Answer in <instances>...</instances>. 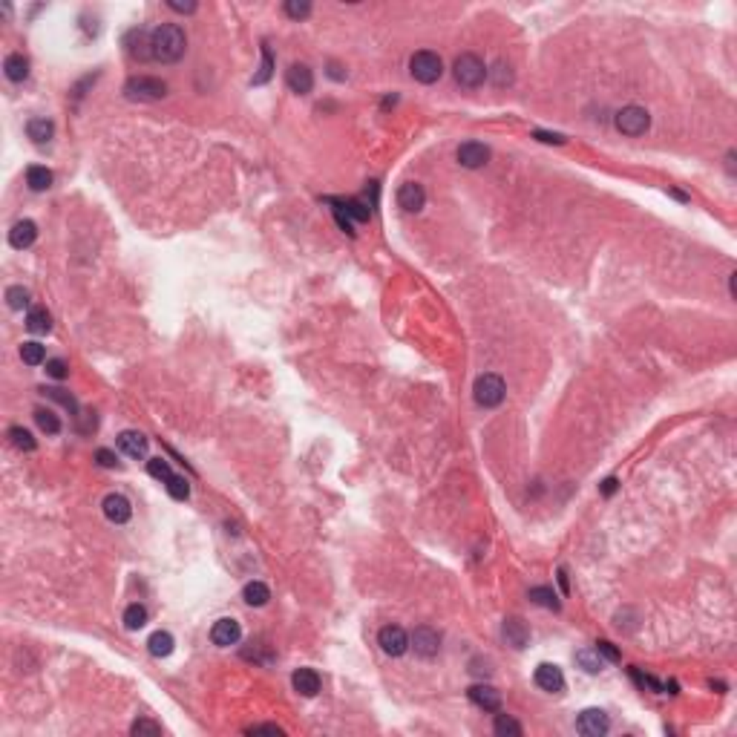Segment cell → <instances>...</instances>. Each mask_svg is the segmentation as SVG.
I'll return each mask as SVG.
<instances>
[{"instance_id": "26", "label": "cell", "mask_w": 737, "mask_h": 737, "mask_svg": "<svg viewBox=\"0 0 737 737\" xmlns=\"http://www.w3.org/2000/svg\"><path fill=\"white\" fill-rule=\"evenodd\" d=\"M26 185L35 190V193H44L52 187V170L44 167V164H32L26 170Z\"/></svg>"}, {"instance_id": "1", "label": "cell", "mask_w": 737, "mask_h": 737, "mask_svg": "<svg viewBox=\"0 0 737 737\" xmlns=\"http://www.w3.org/2000/svg\"><path fill=\"white\" fill-rule=\"evenodd\" d=\"M187 49V37L179 24H162L150 32V61L176 64Z\"/></svg>"}, {"instance_id": "44", "label": "cell", "mask_w": 737, "mask_h": 737, "mask_svg": "<svg viewBox=\"0 0 737 737\" xmlns=\"http://www.w3.org/2000/svg\"><path fill=\"white\" fill-rule=\"evenodd\" d=\"M493 81H495L498 87L510 84V81H513V67H510L507 61H498V64L493 67Z\"/></svg>"}, {"instance_id": "2", "label": "cell", "mask_w": 737, "mask_h": 737, "mask_svg": "<svg viewBox=\"0 0 737 737\" xmlns=\"http://www.w3.org/2000/svg\"><path fill=\"white\" fill-rule=\"evenodd\" d=\"M452 72H455V81H458L461 87H467V90L481 87L484 78L490 75V69L484 67V61H481V58H478L475 52H464V55H458Z\"/></svg>"}, {"instance_id": "32", "label": "cell", "mask_w": 737, "mask_h": 737, "mask_svg": "<svg viewBox=\"0 0 737 737\" xmlns=\"http://www.w3.org/2000/svg\"><path fill=\"white\" fill-rule=\"evenodd\" d=\"M271 75H274V55H271V46H268V44H262V67H260V72L254 75V84H257V87L268 84V81H271Z\"/></svg>"}, {"instance_id": "16", "label": "cell", "mask_w": 737, "mask_h": 737, "mask_svg": "<svg viewBox=\"0 0 737 737\" xmlns=\"http://www.w3.org/2000/svg\"><path fill=\"white\" fill-rule=\"evenodd\" d=\"M37 239V225L32 219H21V222H15L12 230H9V245L17 248V251H24V248H32Z\"/></svg>"}, {"instance_id": "35", "label": "cell", "mask_w": 737, "mask_h": 737, "mask_svg": "<svg viewBox=\"0 0 737 737\" xmlns=\"http://www.w3.org/2000/svg\"><path fill=\"white\" fill-rule=\"evenodd\" d=\"M164 487H167L170 498H176V501H187V495H190V484H187V478H182V475H170V478L164 481Z\"/></svg>"}, {"instance_id": "45", "label": "cell", "mask_w": 737, "mask_h": 737, "mask_svg": "<svg viewBox=\"0 0 737 737\" xmlns=\"http://www.w3.org/2000/svg\"><path fill=\"white\" fill-rule=\"evenodd\" d=\"M596 654L605 656L608 663H619V651L613 648V643H608V639H599V643H596Z\"/></svg>"}, {"instance_id": "17", "label": "cell", "mask_w": 737, "mask_h": 737, "mask_svg": "<svg viewBox=\"0 0 737 737\" xmlns=\"http://www.w3.org/2000/svg\"><path fill=\"white\" fill-rule=\"evenodd\" d=\"M115 443H119V450L127 458H144L147 455V438L135 430H124L119 438H115Z\"/></svg>"}, {"instance_id": "41", "label": "cell", "mask_w": 737, "mask_h": 737, "mask_svg": "<svg viewBox=\"0 0 737 737\" xmlns=\"http://www.w3.org/2000/svg\"><path fill=\"white\" fill-rule=\"evenodd\" d=\"M285 15L294 17V21H303V17L312 15V3H305V0H303V3H300V0H288V3H285Z\"/></svg>"}, {"instance_id": "30", "label": "cell", "mask_w": 737, "mask_h": 737, "mask_svg": "<svg viewBox=\"0 0 737 737\" xmlns=\"http://www.w3.org/2000/svg\"><path fill=\"white\" fill-rule=\"evenodd\" d=\"M21 360L26 363V366H41L44 360H46V348L37 343V340H29V343H24L21 346Z\"/></svg>"}, {"instance_id": "31", "label": "cell", "mask_w": 737, "mask_h": 737, "mask_svg": "<svg viewBox=\"0 0 737 737\" xmlns=\"http://www.w3.org/2000/svg\"><path fill=\"white\" fill-rule=\"evenodd\" d=\"M41 395H46V398H52V400H58L61 406H67L69 409V415H78V400H75L67 389H58V386H44L41 389Z\"/></svg>"}, {"instance_id": "12", "label": "cell", "mask_w": 737, "mask_h": 737, "mask_svg": "<svg viewBox=\"0 0 737 737\" xmlns=\"http://www.w3.org/2000/svg\"><path fill=\"white\" fill-rule=\"evenodd\" d=\"M285 84L291 92H297V95H308L314 90V72L308 69L305 64H291L288 72H285Z\"/></svg>"}, {"instance_id": "50", "label": "cell", "mask_w": 737, "mask_h": 737, "mask_svg": "<svg viewBox=\"0 0 737 737\" xmlns=\"http://www.w3.org/2000/svg\"><path fill=\"white\" fill-rule=\"evenodd\" d=\"M167 6L173 12H196V3H179V0H167Z\"/></svg>"}, {"instance_id": "33", "label": "cell", "mask_w": 737, "mask_h": 737, "mask_svg": "<svg viewBox=\"0 0 737 737\" xmlns=\"http://www.w3.org/2000/svg\"><path fill=\"white\" fill-rule=\"evenodd\" d=\"M530 602L533 605H541V608H550V611H559V599L550 588H530Z\"/></svg>"}, {"instance_id": "23", "label": "cell", "mask_w": 737, "mask_h": 737, "mask_svg": "<svg viewBox=\"0 0 737 737\" xmlns=\"http://www.w3.org/2000/svg\"><path fill=\"white\" fill-rule=\"evenodd\" d=\"M124 44H127V52L133 58H139V61H150V32L133 29V32H127Z\"/></svg>"}, {"instance_id": "11", "label": "cell", "mask_w": 737, "mask_h": 737, "mask_svg": "<svg viewBox=\"0 0 737 737\" xmlns=\"http://www.w3.org/2000/svg\"><path fill=\"white\" fill-rule=\"evenodd\" d=\"M101 507H104L107 521H112V525H127L130 516H133V504H130V498L121 495V493H110V495L104 498Z\"/></svg>"}, {"instance_id": "49", "label": "cell", "mask_w": 737, "mask_h": 737, "mask_svg": "<svg viewBox=\"0 0 737 737\" xmlns=\"http://www.w3.org/2000/svg\"><path fill=\"white\" fill-rule=\"evenodd\" d=\"M248 731H251V734H282L280 726H271V723H265V726H251Z\"/></svg>"}, {"instance_id": "6", "label": "cell", "mask_w": 737, "mask_h": 737, "mask_svg": "<svg viewBox=\"0 0 737 737\" xmlns=\"http://www.w3.org/2000/svg\"><path fill=\"white\" fill-rule=\"evenodd\" d=\"M613 124H616V130L622 133V135H631V139H636V135H643L651 127V115H648V110L631 104V107H622V110L616 112Z\"/></svg>"}, {"instance_id": "47", "label": "cell", "mask_w": 737, "mask_h": 737, "mask_svg": "<svg viewBox=\"0 0 737 737\" xmlns=\"http://www.w3.org/2000/svg\"><path fill=\"white\" fill-rule=\"evenodd\" d=\"M95 461H99L101 467H107V470H112L115 464H119V461H115V452H110V450H99V452H95Z\"/></svg>"}, {"instance_id": "48", "label": "cell", "mask_w": 737, "mask_h": 737, "mask_svg": "<svg viewBox=\"0 0 737 737\" xmlns=\"http://www.w3.org/2000/svg\"><path fill=\"white\" fill-rule=\"evenodd\" d=\"M332 210H334V219H337V225H340V228L346 230V234H348V237H355V230H352V219H348V217H346V213H340L337 207H332Z\"/></svg>"}, {"instance_id": "37", "label": "cell", "mask_w": 737, "mask_h": 737, "mask_svg": "<svg viewBox=\"0 0 737 737\" xmlns=\"http://www.w3.org/2000/svg\"><path fill=\"white\" fill-rule=\"evenodd\" d=\"M6 303H9V308H15V312H21V308L29 305V291H26L24 285H12V288H6Z\"/></svg>"}, {"instance_id": "25", "label": "cell", "mask_w": 737, "mask_h": 737, "mask_svg": "<svg viewBox=\"0 0 737 737\" xmlns=\"http://www.w3.org/2000/svg\"><path fill=\"white\" fill-rule=\"evenodd\" d=\"M26 135H29L35 144H46L52 135H55V124L49 119H29L26 121Z\"/></svg>"}, {"instance_id": "9", "label": "cell", "mask_w": 737, "mask_h": 737, "mask_svg": "<svg viewBox=\"0 0 737 737\" xmlns=\"http://www.w3.org/2000/svg\"><path fill=\"white\" fill-rule=\"evenodd\" d=\"M409 645L415 648V654H418V656H423V659H432V656L438 654V648H441V636H438V631H432L430 625H421V628H415V631H412V636H409Z\"/></svg>"}, {"instance_id": "4", "label": "cell", "mask_w": 737, "mask_h": 737, "mask_svg": "<svg viewBox=\"0 0 737 737\" xmlns=\"http://www.w3.org/2000/svg\"><path fill=\"white\" fill-rule=\"evenodd\" d=\"M409 72H412V78L421 81V84H435L443 75V61H441L438 52L421 49V52H415L409 58Z\"/></svg>"}, {"instance_id": "24", "label": "cell", "mask_w": 737, "mask_h": 737, "mask_svg": "<svg viewBox=\"0 0 737 737\" xmlns=\"http://www.w3.org/2000/svg\"><path fill=\"white\" fill-rule=\"evenodd\" d=\"M26 328L32 334H46L52 328V317H49V312L44 305H32L26 312Z\"/></svg>"}, {"instance_id": "28", "label": "cell", "mask_w": 737, "mask_h": 737, "mask_svg": "<svg viewBox=\"0 0 737 737\" xmlns=\"http://www.w3.org/2000/svg\"><path fill=\"white\" fill-rule=\"evenodd\" d=\"M173 645H176V639H173V634H167V631H156L147 639V648L153 656H170Z\"/></svg>"}, {"instance_id": "3", "label": "cell", "mask_w": 737, "mask_h": 737, "mask_svg": "<svg viewBox=\"0 0 737 737\" xmlns=\"http://www.w3.org/2000/svg\"><path fill=\"white\" fill-rule=\"evenodd\" d=\"M124 95L130 101H162L167 95V84L153 75H133L124 84Z\"/></svg>"}, {"instance_id": "40", "label": "cell", "mask_w": 737, "mask_h": 737, "mask_svg": "<svg viewBox=\"0 0 737 737\" xmlns=\"http://www.w3.org/2000/svg\"><path fill=\"white\" fill-rule=\"evenodd\" d=\"M147 473H150L153 478H159V481H167V478L173 475L170 464H167L164 458H150V461H147Z\"/></svg>"}, {"instance_id": "5", "label": "cell", "mask_w": 737, "mask_h": 737, "mask_svg": "<svg viewBox=\"0 0 737 737\" xmlns=\"http://www.w3.org/2000/svg\"><path fill=\"white\" fill-rule=\"evenodd\" d=\"M504 398H507V383L501 380V375L487 372L475 380V400L484 409H495V406L504 403Z\"/></svg>"}, {"instance_id": "22", "label": "cell", "mask_w": 737, "mask_h": 737, "mask_svg": "<svg viewBox=\"0 0 737 737\" xmlns=\"http://www.w3.org/2000/svg\"><path fill=\"white\" fill-rule=\"evenodd\" d=\"M3 72H6V78L12 84H21L29 78V58L21 55V52H12L6 55V61H3Z\"/></svg>"}, {"instance_id": "27", "label": "cell", "mask_w": 737, "mask_h": 737, "mask_svg": "<svg viewBox=\"0 0 737 737\" xmlns=\"http://www.w3.org/2000/svg\"><path fill=\"white\" fill-rule=\"evenodd\" d=\"M242 596H245V602L251 605V608H262L268 599H271V591H268V585L265 582H248L245 585V591H242Z\"/></svg>"}, {"instance_id": "43", "label": "cell", "mask_w": 737, "mask_h": 737, "mask_svg": "<svg viewBox=\"0 0 737 737\" xmlns=\"http://www.w3.org/2000/svg\"><path fill=\"white\" fill-rule=\"evenodd\" d=\"M46 375H49V378H55V380H64V378L69 375V366H67V360H61V357H52V360H46Z\"/></svg>"}, {"instance_id": "34", "label": "cell", "mask_w": 737, "mask_h": 737, "mask_svg": "<svg viewBox=\"0 0 737 737\" xmlns=\"http://www.w3.org/2000/svg\"><path fill=\"white\" fill-rule=\"evenodd\" d=\"M35 421H37V426H41L46 435H58V432H61V421H58V415L49 412V409H35Z\"/></svg>"}, {"instance_id": "51", "label": "cell", "mask_w": 737, "mask_h": 737, "mask_svg": "<svg viewBox=\"0 0 737 737\" xmlns=\"http://www.w3.org/2000/svg\"><path fill=\"white\" fill-rule=\"evenodd\" d=\"M613 490H616V478H608V481L602 484V493H605V495H611Z\"/></svg>"}, {"instance_id": "8", "label": "cell", "mask_w": 737, "mask_h": 737, "mask_svg": "<svg viewBox=\"0 0 737 737\" xmlns=\"http://www.w3.org/2000/svg\"><path fill=\"white\" fill-rule=\"evenodd\" d=\"M378 643L389 656H400V654L409 651V634H406L400 625H386L378 634Z\"/></svg>"}, {"instance_id": "19", "label": "cell", "mask_w": 737, "mask_h": 737, "mask_svg": "<svg viewBox=\"0 0 737 737\" xmlns=\"http://www.w3.org/2000/svg\"><path fill=\"white\" fill-rule=\"evenodd\" d=\"M291 686H294V691H300L303 697H314L320 691L323 680L314 668H297L294 677H291Z\"/></svg>"}, {"instance_id": "13", "label": "cell", "mask_w": 737, "mask_h": 737, "mask_svg": "<svg viewBox=\"0 0 737 737\" xmlns=\"http://www.w3.org/2000/svg\"><path fill=\"white\" fill-rule=\"evenodd\" d=\"M458 162H461V167H470V170L484 167L490 162V147L481 144V142H464L458 147Z\"/></svg>"}, {"instance_id": "14", "label": "cell", "mask_w": 737, "mask_h": 737, "mask_svg": "<svg viewBox=\"0 0 737 737\" xmlns=\"http://www.w3.org/2000/svg\"><path fill=\"white\" fill-rule=\"evenodd\" d=\"M533 680L541 691H550V694H559L561 688H565V674H561L559 666H550V663H541L533 674Z\"/></svg>"}, {"instance_id": "7", "label": "cell", "mask_w": 737, "mask_h": 737, "mask_svg": "<svg viewBox=\"0 0 737 737\" xmlns=\"http://www.w3.org/2000/svg\"><path fill=\"white\" fill-rule=\"evenodd\" d=\"M611 729V720L602 709H585L579 717H576V731L579 734H588V737H602L605 731Z\"/></svg>"}, {"instance_id": "46", "label": "cell", "mask_w": 737, "mask_h": 737, "mask_svg": "<svg viewBox=\"0 0 737 737\" xmlns=\"http://www.w3.org/2000/svg\"><path fill=\"white\" fill-rule=\"evenodd\" d=\"M533 139L545 142V144H565V135H559V133H545V130H536V133H533Z\"/></svg>"}, {"instance_id": "20", "label": "cell", "mask_w": 737, "mask_h": 737, "mask_svg": "<svg viewBox=\"0 0 737 737\" xmlns=\"http://www.w3.org/2000/svg\"><path fill=\"white\" fill-rule=\"evenodd\" d=\"M325 202L332 207H337L340 213H346V217L355 219V222H368V219H372V210H368V205L360 202V199H325Z\"/></svg>"}, {"instance_id": "38", "label": "cell", "mask_w": 737, "mask_h": 737, "mask_svg": "<svg viewBox=\"0 0 737 737\" xmlns=\"http://www.w3.org/2000/svg\"><path fill=\"white\" fill-rule=\"evenodd\" d=\"M576 663L585 668L588 674H596V671H602V656L596 654V648L593 651H579L576 654Z\"/></svg>"}, {"instance_id": "10", "label": "cell", "mask_w": 737, "mask_h": 737, "mask_svg": "<svg viewBox=\"0 0 737 737\" xmlns=\"http://www.w3.org/2000/svg\"><path fill=\"white\" fill-rule=\"evenodd\" d=\"M239 636H242V628L237 619H217L210 628V639H213V645H219V648H230V645H237L239 643Z\"/></svg>"}, {"instance_id": "39", "label": "cell", "mask_w": 737, "mask_h": 737, "mask_svg": "<svg viewBox=\"0 0 737 737\" xmlns=\"http://www.w3.org/2000/svg\"><path fill=\"white\" fill-rule=\"evenodd\" d=\"M495 734H501V737H507V734L518 737V734H521V726L513 720V717H507V714H498V717H495Z\"/></svg>"}, {"instance_id": "36", "label": "cell", "mask_w": 737, "mask_h": 737, "mask_svg": "<svg viewBox=\"0 0 737 737\" xmlns=\"http://www.w3.org/2000/svg\"><path fill=\"white\" fill-rule=\"evenodd\" d=\"M9 438H12V443L17 450H24V452H32L37 443H35V438H32V432L29 430H24V426H12L9 430Z\"/></svg>"}, {"instance_id": "21", "label": "cell", "mask_w": 737, "mask_h": 737, "mask_svg": "<svg viewBox=\"0 0 737 737\" xmlns=\"http://www.w3.org/2000/svg\"><path fill=\"white\" fill-rule=\"evenodd\" d=\"M470 700L478 709H484V711H498L501 709V694L493 686H484V683H478V686L470 688Z\"/></svg>"}, {"instance_id": "29", "label": "cell", "mask_w": 737, "mask_h": 737, "mask_svg": "<svg viewBox=\"0 0 737 737\" xmlns=\"http://www.w3.org/2000/svg\"><path fill=\"white\" fill-rule=\"evenodd\" d=\"M124 625H127V631H139V628H144V625H147V608L139 605V602L127 605V611H124Z\"/></svg>"}, {"instance_id": "18", "label": "cell", "mask_w": 737, "mask_h": 737, "mask_svg": "<svg viewBox=\"0 0 737 737\" xmlns=\"http://www.w3.org/2000/svg\"><path fill=\"white\" fill-rule=\"evenodd\" d=\"M501 636L507 639V645H513V648H525V645H527V639H530V628H527L525 622H521L518 616H510V619H504Z\"/></svg>"}, {"instance_id": "15", "label": "cell", "mask_w": 737, "mask_h": 737, "mask_svg": "<svg viewBox=\"0 0 737 737\" xmlns=\"http://www.w3.org/2000/svg\"><path fill=\"white\" fill-rule=\"evenodd\" d=\"M398 205L403 210H409V213H418L426 205V190H423V185H418V182L400 185L398 187Z\"/></svg>"}, {"instance_id": "42", "label": "cell", "mask_w": 737, "mask_h": 737, "mask_svg": "<svg viewBox=\"0 0 737 737\" xmlns=\"http://www.w3.org/2000/svg\"><path fill=\"white\" fill-rule=\"evenodd\" d=\"M133 734H162V726L156 720H147V717H139L133 726H130Z\"/></svg>"}]
</instances>
